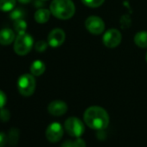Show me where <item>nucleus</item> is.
Wrapping results in <instances>:
<instances>
[{"label": "nucleus", "mask_w": 147, "mask_h": 147, "mask_svg": "<svg viewBox=\"0 0 147 147\" xmlns=\"http://www.w3.org/2000/svg\"><path fill=\"white\" fill-rule=\"evenodd\" d=\"M86 125L94 130H103L109 125V115L107 112L98 106L88 107L84 113Z\"/></svg>", "instance_id": "nucleus-1"}, {"label": "nucleus", "mask_w": 147, "mask_h": 147, "mask_svg": "<svg viewBox=\"0 0 147 147\" xmlns=\"http://www.w3.org/2000/svg\"><path fill=\"white\" fill-rule=\"evenodd\" d=\"M134 42L140 48H147V31H140L134 36Z\"/></svg>", "instance_id": "nucleus-14"}, {"label": "nucleus", "mask_w": 147, "mask_h": 147, "mask_svg": "<svg viewBox=\"0 0 147 147\" xmlns=\"http://www.w3.org/2000/svg\"><path fill=\"white\" fill-rule=\"evenodd\" d=\"M48 111L53 116H61L67 113V106L62 100H54L49 103Z\"/></svg>", "instance_id": "nucleus-10"}, {"label": "nucleus", "mask_w": 147, "mask_h": 147, "mask_svg": "<svg viewBox=\"0 0 147 147\" xmlns=\"http://www.w3.org/2000/svg\"><path fill=\"white\" fill-rule=\"evenodd\" d=\"M51 14L62 20L71 18L76 12V6L72 0H53L50 4Z\"/></svg>", "instance_id": "nucleus-2"}, {"label": "nucleus", "mask_w": 147, "mask_h": 147, "mask_svg": "<svg viewBox=\"0 0 147 147\" xmlns=\"http://www.w3.org/2000/svg\"><path fill=\"white\" fill-rule=\"evenodd\" d=\"M145 60H146V61H147V53H146V55H145Z\"/></svg>", "instance_id": "nucleus-27"}, {"label": "nucleus", "mask_w": 147, "mask_h": 147, "mask_svg": "<svg viewBox=\"0 0 147 147\" xmlns=\"http://www.w3.org/2000/svg\"><path fill=\"white\" fill-rule=\"evenodd\" d=\"M19 140V130L18 128H11L9 131L8 142L11 145H16Z\"/></svg>", "instance_id": "nucleus-16"}, {"label": "nucleus", "mask_w": 147, "mask_h": 147, "mask_svg": "<svg viewBox=\"0 0 147 147\" xmlns=\"http://www.w3.org/2000/svg\"><path fill=\"white\" fill-rule=\"evenodd\" d=\"M32 0H18V2L22 3V4H28L30 2H31Z\"/></svg>", "instance_id": "nucleus-26"}, {"label": "nucleus", "mask_w": 147, "mask_h": 147, "mask_svg": "<svg viewBox=\"0 0 147 147\" xmlns=\"http://www.w3.org/2000/svg\"><path fill=\"white\" fill-rule=\"evenodd\" d=\"M87 30L93 35H100L105 30V24L103 20L96 16H91L85 22Z\"/></svg>", "instance_id": "nucleus-6"}, {"label": "nucleus", "mask_w": 147, "mask_h": 147, "mask_svg": "<svg viewBox=\"0 0 147 147\" xmlns=\"http://www.w3.org/2000/svg\"><path fill=\"white\" fill-rule=\"evenodd\" d=\"M14 29L18 33V34H22V33H25V30L27 29V24L24 20L23 19H19V20H16L14 23Z\"/></svg>", "instance_id": "nucleus-17"}, {"label": "nucleus", "mask_w": 147, "mask_h": 147, "mask_svg": "<svg viewBox=\"0 0 147 147\" xmlns=\"http://www.w3.org/2000/svg\"><path fill=\"white\" fill-rule=\"evenodd\" d=\"M64 128L67 132L75 138H80L85 131V127L82 121L76 117H70L66 119Z\"/></svg>", "instance_id": "nucleus-5"}, {"label": "nucleus", "mask_w": 147, "mask_h": 147, "mask_svg": "<svg viewBox=\"0 0 147 147\" xmlns=\"http://www.w3.org/2000/svg\"><path fill=\"white\" fill-rule=\"evenodd\" d=\"M8 143V136L5 133L0 132V147H5Z\"/></svg>", "instance_id": "nucleus-22"}, {"label": "nucleus", "mask_w": 147, "mask_h": 147, "mask_svg": "<svg viewBox=\"0 0 147 147\" xmlns=\"http://www.w3.org/2000/svg\"><path fill=\"white\" fill-rule=\"evenodd\" d=\"M15 39V34L11 29L5 28L0 30V44L9 45L13 42Z\"/></svg>", "instance_id": "nucleus-11"}, {"label": "nucleus", "mask_w": 147, "mask_h": 147, "mask_svg": "<svg viewBox=\"0 0 147 147\" xmlns=\"http://www.w3.org/2000/svg\"><path fill=\"white\" fill-rule=\"evenodd\" d=\"M10 118H11V113L9 110L4 107L0 109V120L3 122H7L10 119Z\"/></svg>", "instance_id": "nucleus-20"}, {"label": "nucleus", "mask_w": 147, "mask_h": 147, "mask_svg": "<svg viewBox=\"0 0 147 147\" xmlns=\"http://www.w3.org/2000/svg\"><path fill=\"white\" fill-rule=\"evenodd\" d=\"M51 12L47 9H39L35 13V20L38 24H45L49 21Z\"/></svg>", "instance_id": "nucleus-13"}, {"label": "nucleus", "mask_w": 147, "mask_h": 147, "mask_svg": "<svg viewBox=\"0 0 147 147\" xmlns=\"http://www.w3.org/2000/svg\"><path fill=\"white\" fill-rule=\"evenodd\" d=\"M73 144L74 147H86V142L80 138H77L76 140L73 141Z\"/></svg>", "instance_id": "nucleus-24"}, {"label": "nucleus", "mask_w": 147, "mask_h": 147, "mask_svg": "<svg viewBox=\"0 0 147 147\" xmlns=\"http://www.w3.org/2000/svg\"><path fill=\"white\" fill-rule=\"evenodd\" d=\"M61 147H74V144L72 141H66L61 145Z\"/></svg>", "instance_id": "nucleus-25"}, {"label": "nucleus", "mask_w": 147, "mask_h": 147, "mask_svg": "<svg viewBox=\"0 0 147 147\" xmlns=\"http://www.w3.org/2000/svg\"><path fill=\"white\" fill-rule=\"evenodd\" d=\"M24 17V11L21 10V9L13 10V11H11V18L13 19L14 21L22 19Z\"/></svg>", "instance_id": "nucleus-19"}, {"label": "nucleus", "mask_w": 147, "mask_h": 147, "mask_svg": "<svg viewBox=\"0 0 147 147\" xmlns=\"http://www.w3.org/2000/svg\"><path fill=\"white\" fill-rule=\"evenodd\" d=\"M63 136V128L61 125L58 122H54L50 124L46 130V138L51 143L58 142L61 139Z\"/></svg>", "instance_id": "nucleus-8"}, {"label": "nucleus", "mask_w": 147, "mask_h": 147, "mask_svg": "<svg viewBox=\"0 0 147 147\" xmlns=\"http://www.w3.org/2000/svg\"><path fill=\"white\" fill-rule=\"evenodd\" d=\"M42 1H45V0H42Z\"/></svg>", "instance_id": "nucleus-28"}, {"label": "nucleus", "mask_w": 147, "mask_h": 147, "mask_svg": "<svg viewBox=\"0 0 147 147\" xmlns=\"http://www.w3.org/2000/svg\"><path fill=\"white\" fill-rule=\"evenodd\" d=\"M65 41V32L61 29H54L50 31L48 36V43L53 47L57 48L61 46Z\"/></svg>", "instance_id": "nucleus-9"}, {"label": "nucleus", "mask_w": 147, "mask_h": 147, "mask_svg": "<svg viewBox=\"0 0 147 147\" xmlns=\"http://www.w3.org/2000/svg\"><path fill=\"white\" fill-rule=\"evenodd\" d=\"M17 0H0V11H11L16 6Z\"/></svg>", "instance_id": "nucleus-15"}, {"label": "nucleus", "mask_w": 147, "mask_h": 147, "mask_svg": "<svg viewBox=\"0 0 147 147\" xmlns=\"http://www.w3.org/2000/svg\"><path fill=\"white\" fill-rule=\"evenodd\" d=\"M6 94L2 90H0V109L5 107V105L6 104Z\"/></svg>", "instance_id": "nucleus-23"}, {"label": "nucleus", "mask_w": 147, "mask_h": 147, "mask_svg": "<svg viewBox=\"0 0 147 147\" xmlns=\"http://www.w3.org/2000/svg\"><path fill=\"white\" fill-rule=\"evenodd\" d=\"M121 39H122L121 33L118 30L110 29L104 34L102 41L105 46L113 49L119 45V43L121 42Z\"/></svg>", "instance_id": "nucleus-7"}, {"label": "nucleus", "mask_w": 147, "mask_h": 147, "mask_svg": "<svg viewBox=\"0 0 147 147\" xmlns=\"http://www.w3.org/2000/svg\"><path fill=\"white\" fill-rule=\"evenodd\" d=\"M48 44L45 41H38L36 45H35V49L37 52H43L47 49Z\"/></svg>", "instance_id": "nucleus-21"}, {"label": "nucleus", "mask_w": 147, "mask_h": 147, "mask_svg": "<svg viewBox=\"0 0 147 147\" xmlns=\"http://www.w3.org/2000/svg\"><path fill=\"white\" fill-rule=\"evenodd\" d=\"M104 1L105 0H82V2L85 5L91 8H96L100 6L104 3Z\"/></svg>", "instance_id": "nucleus-18"}, {"label": "nucleus", "mask_w": 147, "mask_h": 147, "mask_svg": "<svg viewBox=\"0 0 147 147\" xmlns=\"http://www.w3.org/2000/svg\"><path fill=\"white\" fill-rule=\"evenodd\" d=\"M18 88L24 96L32 95L36 89V80L33 76L29 74L21 76L18 81Z\"/></svg>", "instance_id": "nucleus-4"}, {"label": "nucleus", "mask_w": 147, "mask_h": 147, "mask_svg": "<svg viewBox=\"0 0 147 147\" xmlns=\"http://www.w3.org/2000/svg\"><path fill=\"white\" fill-rule=\"evenodd\" d=\"M45 68H46L45 64L43 63V61L40 60H36L33 61L32 64L30 65V72L35 76H42L45 71Z\"/></svg>", "instance_id": "nucleus-12"}, {"label": "nucleus", "mask_w": 147, "mask_h": 147, "mask_svg": "<svg viewBox=\"0 0 147 147\" xmlns=\"http://www.w3.org/2000/svg\"><path fill=\"white\" fill-rule=\"evenodd\" d=\"M33 47V38L27 33L18 34L15 39L14 50L19 55H27Z\"/></svg>", "instance_id": "nucleus-3"}]
</instances>
